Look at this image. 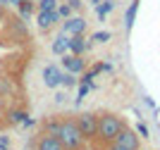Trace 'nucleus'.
Returning <instances> with one entry per match:
<instances>
[{
    "label": "nucleus",
    "mask_w": 160,
    "mask_h": 150,
    "mask_svg": "<svg viewBox=\"0 0 160 150\" xmlns=\"http://www.w3.org/2000/svg\"><path fill=\"white\" fill-rule=\"evenodd\" d=\"M36 150H67V148L55 133H41L36 138Z\"/></svg>",
    "instance_id": "20e7f679"
},
{
    "label": "nucleus",
    "mask_w": 160,
    "mask_h": 150,
    "mask_svg": "<svg viewBox=\"0 0 160 150\" xmlns=\"http://www.w3.org/2000/svg\"><path fill=\"white\" fill-rule=\"evenodd\" d=\"M38 12H48V10H58V0H38L36 2Z\"/></svg>",
    "instance_id": "ddd939ff"
},
{
    "label": "nucleus",
    "mask_w": 160,
    "mask_h": 150,
    "mask_svg": "<svg viewBox=\"0 0 160 150\" xmlns=\"http://www.w3.org/2000/svg\"><path fill=\"white\" fill-rule=\"evenodd\" d=\"M43 84L48 86V88H58V86L62 84V72L58 65H48L46 69H43Z\"/></svg>",
    "instance_id": "6e6552de"
},
{
    "label": "nucleus",
    "mask_w": 160,
    "mask_h": 150,
    "mask_svg": "<svg viewBox=\"0 0 160 150\" xmlns=\"http://www.w3.org/2000/svg\"><path fill=\"white\" fill-rule=\"evenodd\" d=\"M136 131H139L141 136H146V138H148V129H146V124H139V126H136Z\"/></svg>",
    "instance_id": "aec40b11"
},
{
    "label": "nucleus",
    "mask_w": 160,
    "mask_h": 150,
    "mask_svg": "<svg viewBox=\"0 0 160 150\" xmlns=\"http://www.w3.org/2000/svg\"><path fill=\"white\" fill-rule=\"evenodd\" d=\"M74 122H77L81 136L86 138V141L96 138V133H98V114H93V112H81V114L74 117Z\"/></svg>",
    "instance_id": "7ed1b4c3"
},
{
    "label": "nucleus",
    "mask_w": 160,
    "mask_h": 150,
    "mask_svg": "<svg viewBox=\"0 0 160 150\" xmlns=\"http://www.w3.org/2000/svg\"><path fill=\"white\" fill-rule=\"evenodd\" d=\"M72 5H69V2H65V5H58V14H60V19H69V17H72Z\"/></svg>",
    "instance_id": "2eb2a0df"
},
{
    "label": "nucleus",
    "mask_w": 160,
    "mask_h": 150,
    "mask_svg": "<svg viewBox=\"0 0 160 150\" xmlns=\"http://www.w3.org/2000/svg\"><path fill=\"white\" fill-rule=\"evenodd\" d=\"M122 129H124V122H122L117 114L103 112V114H98V133H96V138L105 141V143H112Z\"/></svg>",
    "instance_id": "f03ea898"
},
{
    "label": "nucleus",
    "mask_w": 160,
    "mask_h": 150,
    "mask_svg": "<svg viewBox=\"0 0 160 150\" xmlns=\"http://www.w3.org/2000/svg\"><path fill=\"white\" fill-rule=\"evenodd\" d=\"M112 7H115V2H112V0H105L103 5H98V17L103 19V17H105L108 12H112Z\"/></svg>",
    "instance_id": "dca6fc26"
},
{
    "label": "nucleus",
    "mask_w": 160,
    "mask_h": 150,
    "mask_svg": "<svg viewBox=\"0 0 160 150\" xmlns=\"http://www.w3.org/2000/svg\"><path fill=\"white\" fill-rule=\"evenodd\" d=\"M112 150H127V148H122V145H115V143H112Z\"/></svg>",
    "instance_id": "4be33fe9"
},
{
    "label": "nucleus",
    "mask_w": 160,
    "mask_h": 150,
    "mask_svg": "<svg viewBox=\"0 0 160 150\" xmlns=\"http://www.w3.org/2000/svg\"><path fill=\"white\" fill-rule=\"evenodd\" d=\"M60 19V14H58V10H48V12H38V29L41 31H50Z\"/></svg>",
    "instance_id": "1a4fd4ad"
},
{
    "label": "nucleus",
    "mask_w": 160,
    "mask_h": 150,
    "mask_svg": "<svg viewBox=\"0 0 160 150\" xmlns=\"http://www.w3.org/2000/svg\"><path fill=\"white\" fill-rule=\"evenodd\" d=\"M110 38H112V33H110V31H96L93 36H91L93 43H108Z\"/></svg>",
    "instance_id": "4468645a"
},
{
    "label": "nucleus",
    "mask_w": 160,
    "mask_h": 150,
    "mask_svg": "<svg viewBox=\"0 0 160 150\" xmlns=\"http://www.w3.org/2000/svg\"><path fill=\"white\" fill-rule=\"evenodd\" d=\"M86 26H88V22L84 17H69V19H65L62 29H65L67 36H81V33L86 31Z\"/></svg>",
    "instance_id": "0eeeda50"
},
{
    "label": "nucleus",
    "mask_w": 160,
    "mask_h": 150,
    "mask_svg": "<svg viewBox=\"0 0 160 150\" xmlns=\"http://www.w3.org/2000/svg\"><path fill=\"white\" fill-rule=\"evenodd\" d=\"M50 50H53L55 55H65V52H69V36H67V33H62V36H58Z\"/></svg>",
    "instance_id": "9b49d317"
},
{
    "label": "nucleus",
    "mask_w": 160,
    "mask_h": 150,
    "mask_svg": "<svg viewBox=\"0 0 160 150\" xmlns=\"http://www.w3.org/2000/svg\"><path fill=\"white\" fill-rule=\"evenodd\" d=\"M60 86H74V74H62V84Z\"/></svg>",
    "instance_id": "a211bd4d"
},
{
    "label": "nucleus",
    "mask_w": 160,
    "mask_h": 150,
    "mask_svg": "<svg viewBox=\"0 0 160 150\" xmlns=\"http://www.w3.org/2000/svg\"><path fill=\"white\" fill-rule=\"evenodd\" d=\"M136 12H139V0H132V5H129L127 14H124V26H127V31L134 26V19H136Z\"/></svg>",
    "instance_id": "f8f14e48"
},
{
    "label": "nucleus",
    "mask_w": 160,
    "mask_h": 150,
    "mask_svg": "<svg viewBox=\"0 0 160 150\" xmlns=\"http://www.w3.org/2000/svg\"><path fill=\"white\" fill-rule=\"evenodd\" d=\"M67 2L72 5V10H79V7H81V0H67Z\"/></svg>",
    "instance_id": "412c9836"
},
{
    "label": "nucleus",
    "mask_w": 160,
    "mask_h": 150,
    "mask_svg": "<svg viewBox=\"0 0 160 150\" xmlns=\"http://www.w3.org/2000/svg\"><path fill=\"white\" fill-rule=\"evenodd\" d=\"M24 117H27L24 112H14V114H12V122H17V124H19V122H27Z\"/></svg>",
    "instance_id": "6ab92c4d"
},
{
    "label": "nucleus",
    "mask_w": 160,
    "mask_h": 150,
    "mask_svg": "<svg viewBox=\"0 0 160 150\" xmlns=\"http://www.w3.org/2000/svg\"><path fill=\"white\" fill-rule=\"evenodd\" d=\"M19 10H22L24 17H29V14L36 10V7H33V0H22V2H19Z\"/></svg>",
    "instance_id": "f3484780"
},
{
    "label": "nucleus",
    "mask_w": 160,
    "mask_h": 150,
    "mask_svg": "<svg viewBox=\"0 0 160 150\" xmlns=\"http://www.w3.org/2000/svg\"><path fill=\"white\" fill-rule=\"evenodd\" d=\"M2 14H5V10H2V2H0V19H2Z\"/></svg>",
    "instance_id": "5701e85b"
},
{
    "label": "nucleus",
    "mask_w": 160,
    "mask_h": 150,
    "mask_svg": "<svg viewBox=\"0 0 160 150\" xmlns=\"http://www.w3.org/2000/svg\"><path fill=\"white\" fill-rule=\"evenodd\" d=\"M62 67H65L69 74H81L84 69H86V60L81 57V55L65 52V57H62Z\"/></svg>",
    "instance_id": "423d86ee"
},
{
    "label": "nucleus",
    "mask_w": 160,
    "mask_h": 150,
    "mask_svg": "<svg viewBox=\"0 0 160 150\" xmlns=\"http://www.w3.org/2000/svg\"><path fill=\"white\" fill-rule=\"evenodd\" d=\"M50 133H55V136L60 138L67 150H79L81 145H84V141H86V138L81 136V131H79V126H77L74 119H62L60 124L53 126Z\"/></svg>",
    "instance_id": "f257e3e1"
},
{
    "label": "nucleus",
    "mask_w": 160,
    "mask_h": 150,
    "mask_svg": "<svg viewBox=\"0 0 160 150\" xmlns=\"http://www.w3.org/2000/svg\"><path fill=\"white\" fill-rule=\"evenodd\" d=\"M112 143L115 145H122V148H127V150H139V136H136L132 129L124 126V129L117 133V138H115Z\"/></svg>",
    "instance_id": "39448f33"
},
{
    "label": "nucleus",
    "mask_w": 160,
    "mask_h": 150,
    "mask_svg": "<svg viewBox=\"0 0 160 150\" xmlns=\"http://www.w3.org/2000/svg\"><path fill=\"white\" fill-rule=\"evenodd\" d=\"M88 48H91V41L84 38V33L81 36H69V52L72 55H84Z\"/></svg>",
    "instance_id": "9d476101"
}]
</instances>
